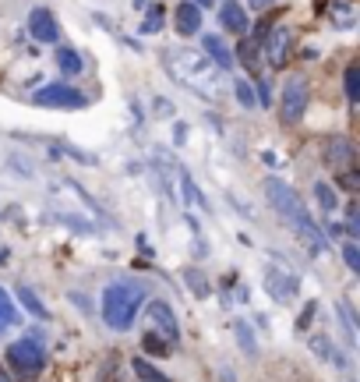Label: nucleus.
I'll return each mask as SVG.
<instances>
[{"label":"nucleus","instance_id":"obj_1","mask_svg":"<svg viewBox=\"0 0 360 382\" xmlns=\"http://www.w3.org/2000/svg\"><path fill=\"white\" fill-rule=\"evenodd\" d=\"M163 68H166V75H170L174 82H180L184 89L198 93L201 99H208V103H216V99L223 96V71H219L208 57L191 53L187 46L163 50Z\"/></svg>","mask_w":360,"mask_h":382},{"label":"nucleus","instance_id":"obj_2","mask_svg":"<svg viewBox=\"0 0 360 382\" xmlns=\"http://www.w3.org/2000/svg\"><path fill=\"white\" fill-rule=\"evenodd\" d=\"M145 304V286L127 284V280H117L102 290V322L117 333L131 329L134 326V315L142 311Z\"/></svg>","mask_w":360,"mask_h":382},{"label":"nucleus","instance_id":"obj_3","mask_svg":"<svg viewBox=\"0 0 360 382\" xmlns=\"http://www.w3.org/2000/svg\"><path fill=\"white\" fill-rule=\"evenodd\" d=\"M4 361H7V368L21 382H32V379H39L43 368H46V347L39 340H32V336H21V340H14L7 347Z\"/></svg>","mask_w":360,"mask_h":382},{"label":"nucleus","instance_id":"obj_4","mask_svg":"<svg viewBox=\"0 0 360 382\" xmlns=\"http://www.w3.org/2000/svg\"><path fill=\"white\" fill-rule=\"evenodd\" d=\"M265 198H269L272 209H275V212H279V216H282V220L293 227V230H297V227H307V223H314V220H311V212L304 209V198L290 188L286 181L269 177V181H265Z\"/></svg>","mask_w":360,"mask_h":382},{"label":"nucleus","instance_id":"obj_5","mask_svg":"<svg viewBox=\"0 0 360 382\" xmlns=\"http://www.w3.org/2000/svg\"><path fill=\"white\" fill-rule=\"evenodd\" d=\"M307 103H311V86L304 75H290L286 86H282V96H279V120L286 128L300 124L304 113H307Z\"/></svg>","mask_w":360,"mask_h":382},{"label":"nucleus","instance_id":"obj_6","mask_svg":"<svg viewBox=\"0 0 360 382\" xmlns=\"http://www.w3.org/2000/svg\"><path fill=\"white\" fill-rule=\"evenodd\" d=\"M32 103L36 106H50V110H82L89 99H85V93H78V89L64 86V82H53V86H43L39 93L32 96Z\"/></svg>","mask_w":360,"mask_h":382},{"label":"nucleus","instance_id":"obj_7","mask_svg":"<svg viewBox=\"0 0 360 382\" xmlns=\"http://www.w3.org/2000/svg\"><path fill=\"white\" fill-rule=\"evenodd\" d=\"M325 163H329V170L339 177V174H354L357 170V145H354V138H346V135H332L329 142H325Z\"/></svg>","mask_w":360,"mask_h":382},{"label":"nucleus","instance_id":"obj_8","mask_svg":"<svg viewBox=\"0 0 360 382\" xmlns=\"http://www.w3.org/2000/svg\"><path fill=\"white\" fill-rule=\"evenodd\" d=\"M262 50H265L272 68H286L290 50H293V29H290V25H272L265 43H262Z\"/></svg>","mask_w":360,"mask_h":382},{"label":"nucleus","instance_id":"obj_9","mask_svg":"<svg viewBox=\"0 0 360 382\" xmlns=\"http://www.w3.org/2000/svg\"><path fill=\"white\" fill-rule=\"evenodd\" d=\"M265 290H269V297L275 304H290L297 297V290H300V280L275 266V269H265Z\"/></svg>","mask_w":360,"mask_h":382},{"label":"nucleus","instance_id":"obj_10","mask_svg":"<svg viewBox=\"0 0 360 382\" xmlns=\"http://www.w3.org/2000/svg\"><path fill=\"white\" fill-rule=\"evenodd\" d=\"M149 322H152V333H159L166 344H177L180 329H177V315L166 301H149Z\"/></svg>","mask_w":360,"mask_h":382},{"label":"nucleus","instance_id":"obj_11","mask_svg":"<svg viewBox=\"0 0 360 382\" xmlns=\"http://www.w3.org/2000/svg\"><path fill=\"white\" fill-rule=\"evenodd\" d=\"M28 32H32L36 43H46V46H53L60 39V29H57V18H53L50 7H36L28 14Z\"/></svg>","mask_w":360,"mask_h":382},{"label":"nucleus","instance_id":"obj_12","mask_svg":"<svg viewBox=\"0 0 360 382\" xmlns=\"http://www.w3.org/2000/svg\"><path fill=\"white\" fill-rule=\"evenodd\" d=\"M216 14H219V25H223L226 32H233V36H248L251 18H248V7H244V4H237V0H223Z\"/></svg>","mask_w":360,"mask_h":382},{"label":"nucleus","instance_id":"obj_13","mask_svg":"<svg viewBox=\"0 0 360 382\" xmlns=\"http://www.w3.org/2000/svg\"><path fill=\"white\" fill-rule=\"evenodd\" d=\"M174 25H177V32L187 39V36H198L201 32V7H194V4H180L177 11H174Z\"/></svg>","mask_w":360,"mask_h":382},{"label":"nucleus","instance_id":"obj_14","mask_svg":"<svg viewBox=\"0 0 360 382\" xmlns=\"http://www.w3.org/2000/svg\"><path fill=\"white\" fill-rule=\"evenodd\" d=\"M201 43H205V53H208V61H212L219 71H230V68H233V53H230V46H226L219 36H205Z\"/></svg>","mask_w":360,"mask_h":382},{"label":"nucleus","instance_id":"obj_15","mask_svg":"<svg viewBox=\"0 0 360 382\" xmlns=\"http://www.w3.org/2000/svg\"><path fill=\"white\" fill-rule=\"evenodd\" d=\"M184 284H187V290H191L198 301L212 297V284H208V277H205L198 266H187V269H184Z\"/></svg>","mask_w":360,"mask_h":382},{"label":"nucleus","instance_id":"obj_16","mask_svg":"<svg viewBox=\"0 0 360 382\" xmlns=\"http://www.w3.org/2000/svg\"><path fill=\"white\" fill-rule=\"evenodd\" d=\"M311 351H314V358L332 361L336 368H346V358H343V354H336V344H332L329 336H311Z\"/></svg>","mask_w":360,"mask_h":382},{"label":"nucleus","instance_id":"obj_17","mask_svg":"<svg viewBox=\"0 0 360 382\" xmlns=\"http://www.w3.org/2000/svg\"><path fill=\"white\" fill-rule=\"evenodd\" d=\"M233 333H237L240 351H244L248 358H258V336H255V329L248 326V319H237V322H233Z\"/></svg>","mask_w":360,"mask_h":382},{"label":"nucleus","instance_id":"obj_18","mask_svg":"<svg viewBox=\"0 0 360 382\" xmlns=\"http://www.w3.org/2000/svg\"><path fill=\"white\" fill-rule=\"evenodd\" d=\"M57 68H60L64 75H82V71H85V61H82V53H78V50L60 46V50H57Z\"/></svg>","mask_w":360,"mask_h":382},{"label":"nucleus","instance_id":"obj_19","mask_svg":"<svg viewBox=\"0 0 360 382\" xmlns=\"http://www.w3.org/2000/svg\"><path fill=\"white\" fill-rule=\"evenodd\" d=\"M14 294H18V301H21V308H25L28 315H36V319H50L46 304H43V301L32 294V286H21V284H18V290H14Z\"/></svg>","mask_w":360,"mask_h":382},{"label":"nucleus","instance_id":"obj_20","mask_svg":"<svg viewBox=\"0 0 360 382\" xmlns=\"http://www.w3.org/2000/svg\"><path fill=\"white\" fill-rule=\"evenodd\" d=\"M314 198H318V209H322L325 216H332V212L339 209V195H336V188H329V181H318V185H314Z\"/></svg>","mask_w":360,"mask_h":382},{"label":"nucleus","instance_id":"obj_21","mask_svg":"<svg viewBox=\"0 0 360 382\" xmlns=\"http://www.w3.org/2000/svg\"><path fill=\"white\" fill-rule=\"evenodd\" d=\"M99 382H131V379H127V372H124V361H120V354H110V358L102 361Z\"/></svg>","mask_w":360,"mask_h":382},{"label":"nucleus","instance_id":"obj_22","mask_svg":"<svg viewBox=\"0 0 360 382\" xmlns=\"http://www.w3.org/2000/svg\"><path fill=\"white\" fill-rule=\"evenodd\" d=\"M142 351H145L149 358H166V354H174V344H166L159 333H145V336H142Z\"/></svg>","mask_w":360,"mask_h":382},{"label":"nucleus","instance_id":"obj_23","mask_svg":"<svg viewBox=\"0 0 360 382\" xmlns=\"http://www.w3.org/2000/svg\"><path fill=\"white\" fill-rule=\"evenodd\" d=\"M131 376H138L142 382H170L159 368H152L145 358H134V361H131Z\"/></svg>","mask_w":360,"mask_h":382},{"label":"nucleus","instance_id":"obj_24","mask_svg":"<svg viewBox=\"0 0 360 382\" xmlns=\"http://www.w3.org/2000/svg\"><path fill=\"white\" fill-rule=\"evenodd\" d=\"M343 82H346V99L357 106V99H360V64L357 61L346 64V78H343Z\"/></svg>","mask_w":360,"mask_h":382},{"label":"nucleus","instance_id":"obj_25","mask_svg":"<svg viewBox=\"0 0 360 382\" xmlns=\"http://www.w3.org/2000/svg\"><path fill=\"white\" fill-rule=\"evenodd\" d=\"M354 21H357V11L350 4H336L332 7V25L336 29H354Z\"/></svg>","mask_w":360,"mask_h":382},{"label":"nucleus","instance_id":"obj_26","mask_svg":"<svg viewBox=\"0 0 360 382\" xmlns=\"http://www.w3.org/2000/svg\"><path fill=\"white\" fill-rule=\"evenodd\" d=\"M233 96H237V103H240V106H248V110H251V106H258V99H255V86H251L248 78H237V82H233Z\"/></svg>","mask_w":360,"mask_h":382},{"label":"nucleus","instance_id":"obj_27","mask_svg":"<svg viewBox=\"0 0 360 382\" xmlns=\"http://www.w3.org/2000/svg\"><path fill=\"white\" fill-rule=\"evenodd\" d=\"M14 322H18V311H14V304H11L7 290L0 286V333H4L7 326H14Z\"/></svg>","mask_w":360,"mask_h":382},{"label":"nucleus","instance_id":"obj_28","mask_svg":"<svg viewBox=\"0 0 360 382\" xmlns=\"http://www.w3.org/2000/svg\"><path fill=\"white\" fill-rule=\"evenodd\" d=\"M159 29H163V7L152 4L149 14H145V21H142V36H152V32H159Z\"/></svg>","mask_w":360,"mask_h":382},{"label":"nucleus","instance_id":"obj_29","mask_svg":"<svg viewBox=\"0 0 360 382\" xmlns=\"http://www.w3.org/2000/svg\"><path fill=\"white\" fill-rule=\"evenodd\" d=\"M343 262H346V269H350V273H360V248L354 244V241H346V244H343Z\"/></svg>","mask_w":360,"mask_h":382},{"label":"nucleus","instance_id":"obj_30","mask_svg":"<svg viewBox=\"0 0 360 382\" xmlns=\"http://www.w3.org/2000/svg\"><path fill=\"white\" fill-rule=\"evenodd\" d=\"M314 311H318V301H307V308L297 315V333H304L307 326H311V319H314Z\"/></svg>","mask_w":360,"mask_h":382},{"label":"nucleus","instance_id":"obj_31","mask_svg":"<svg viewBox=\"0 0 360 382\" xmlns=\"http://www.w3.org/2000/svg\"><path fill=\"white\" fill-rule=\"evenodd\" d=\"M346 234L360 237V220H357V205H346Z\"/></svg>","mask_w":360,"mask_h":382},{"label":"nucleus","instance_id":"obj_32","mask_svg":"<svg viewBox=\"0 0 360 382\" xmlns=\"http://www.w3.org/2000/svg\"><path fill=\"white\" fill-rule=\"evenodd\" d=\"M343 191H357L360 188V174L354 170V174H339V181H336Z\"/></svg>","mask_w":360,"mask_h":382},{"label":"nucleus","instance_id":"obj_33","mask_svg":"<svg viewBox=\"0 0 360 382\" xmlns=\"http://www.w3.org/2000/svg\"><path fill=\"white\" fill-rule=\"evenodd\" d=\"M272 4H275V0H248V7H251V11H269Z\"/></svg>","mask_w":360,"mask_h":382},{"label":"nucleus","instance_id":"obj_34","mask_svg":"<svg viewBox=\"0 0 360 382\" xmlns=\"http://www.w3.org/2000/svg\"><path fill=\"white\" fill-rule=\"evenodd\" d=\"M7 259H11V252H7V248H4V244H0V266H4V262H7Z\"/></svg>","mask_w":360,"mask_h":382},{"label":"nucleus","instance_id":"obj_35","mask_svg":"<svg viewBox=\"0 0 360 382\" xmlns=\"http://www.w3.org/2000/svg\"><path fill=\"white\" fill-rule=\"evenodd\" d=\"M187 4H194V7H208L212 0H187Z\"/></svg>","mask_w":360,"mask_h":382},{"label":"nucleus","instance_id":"obj_36","mask_svg":"<svg viewBox=\"0 0 360 382\" xmlns=\"http://www.w3.org/2000/svg\"><path fill=\"white\" fill-rule=\"evenodd\" d=\"M0 382H11V379H7V376H4V372H0Z\"/></svg>","mask_w":360,"mask_h":382}]
</instances>
